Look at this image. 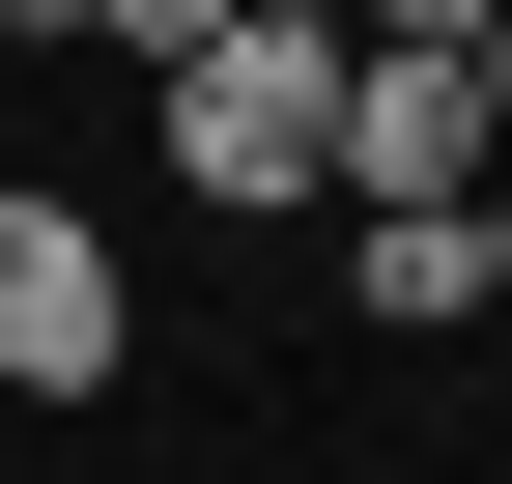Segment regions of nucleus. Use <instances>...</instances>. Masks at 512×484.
I'll return each instance as SVG.
<instances>
[{"label": "nucleus", "mask_w": 512, "mask_h": 484, "mask_svg": "<svg viewBox=\"0 0 512 484\" xmlns=\"http://www.w3.org/2000/svg\"><path fill=\"white\" fill-rule=\"evenodd\" d=\"M143 57H171V171H200L228 228L342 200V29H285V0H143Z\"/></svg>", "instance_id": "f257e3e1"}, {"label": "nucleus", "mask_w": 512, "mask_h": 484, "mask_svg": "<svg viewBox=\"0 0 512 484\" xmlns=\"http://www.w3.org/2000/svg\"><path fill=\"white\" fill-rule=\"evenodd\" d=\"M484 0H427V29L342 57V228H484Z\"/></svg>", "instance_id": "f03ea898"}, {"label": "nucleus", "mask_w": 512, "mask_h": 484, "mask_svg": "<svg viewBox=\"0 0 512 484\" xmlns=\"http://www.w3.org/2000/svg\"><path fill=\"white\" fill-rule=\"evenodd\" d=\"M114 342H143V285H114V228L0 171V399H114Z\"/></svg>", "instance_id": "7ed1b4c3"}, {"label": "nucleus", "mask_w": 512, "mask_h": 484, "mask_svg": "<svg viewBox=\"0 0 512 484\" xmlns=\"http://www.w3.org/2000/svg\"><path fill=\"white\" fill-rule=\"evenodd\" d=\"M342 314H484V228H342Z\"/></svg>", "instance_id": "20e7f679"}, {"label": "nucleus", "mask_w": 512, "mask_h": 484, "mask_svg": "<svg viewBox=\"0 0 512 484\" xmlns=\"http://www.w3.org/2000/svg\"><path fill=\"white\" fill-rule=\"evenodd\" d=\"M484 314H512V171H484Z\"/></svg>", "instance_id": "39448f33"}, {"label": "nucleus", "mask_w": 512, "mask_h": 484, "mask_svg": "<svg viewBox=\"0 0 512 484\" xmlns=\"http://www.w3.org/2000/svg\"><path fill=\"white\" fill-rule=\"evenodd\" d=\"M484 143H512V0H484Z\"/></svg>", "instance_id": "423d86ee"}]
</instances>
